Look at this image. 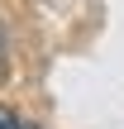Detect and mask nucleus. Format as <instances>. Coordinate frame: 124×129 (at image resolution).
<instances>
[{
	"label": "nucleus",
	"instance_id": "nucleus-1",
	"mask_svg": "<svg viewBox=\"0 0 124 129\" xmlns=\"http://www.w3.org/2000/svg\"><path fill=\"white\" fill-rule=\"evenodd\" d=\"M0 129H33V124H24L14 110H5V105H0Z\"/></svg>",
	"mask_w": 124,
	"mask_h": 129
},
{
	"label": "nucleus",
	"instance_id": "nucleus-2",
	"mask_svg": "<svg viewBox=\"0 0 124 129\" xmlns=\"http://www.w3.org/2000/svg\"><path fill=\"white\" fill-rule=\"evenodd\" d=\"M0 72H5V29H0Z\"/></svg>",
	"mask_w": 124,
	"mask_h": 129
}]
</instances>
